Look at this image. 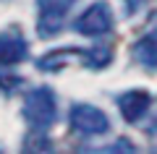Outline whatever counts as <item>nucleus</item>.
<instances>
[{
	"label": "nucleus",
	"instance_id": "nucleus-1",
	"mask_svg": "<svg viewBox=\"0 0 157 154\" xmlns=\"http://www.w3.org/2000/svg\"><path fill=\"white\" fill-rule=\"evenodd\" d=\"M55 94L50 92L47 86L34 89L32 94L26 97V105H24V118L29 120V126L34 131H45V128L52 126L55 120Z\"/></svg>",
	"mask_w": 157,
	"mask_h": 154
},
{
	"label": "nucleus",
	"instance_id": "nucleus-2",
	"mask_svg": "<svg viewBox=\"0 0 157 154\" xmlns=\"http://www.w3.org/2000/svg\"><path fill=\"white\" fill-rule=\"evenodd\" d=\"M68 120H71V128L78 133H84V136H100L110 128V120L102 110L92 105H84V102H78L68 110Z\"/></svg>",
	"mask_w": 157,
	"mask_h": 154
},
{
	"label": "nucleus",
	"instance_id": "nucleus-3",
	"mask_svg": "<svg viewBox=\"0 0 157 154\" xmlns=\"http://www.w3.org/2000/svg\"><path fill=\"white\" fill-rule=\"evenodd\" d=\"M73 32L78 34H86V37H100V34H107L113 29V13H110V6L107 3H94L89 6L76 21L71 24Z\"/></svg>",
	"mask_w": 157,
	"mask_h": 154
},
{
	"label": "nucleus",
	"instance_id": "nucleus-4",
	"mask_svg": "<svg viewBox=\"0 0 157 154\" xmlns=\"http://www.w3.org/2000/svg\"><path fill=\"white\" fill-rule=\"evenodd\" d=\"M76 0H37L39 6V34L42 37H52L63 29V21H66V13L71 11V6Z\"/></svg>",
	"mask_w": 157,
	"mask_h": 154
},
{
	"label": "nucleus",
	"instance_id": "nucleus-5",
	"mask_svg": "<svg viewBox=\"0 0 157 154\" xmlns=\"http://www.w3.org/2000/svg\"><path fill=\"white\" fill-rule=\"evenodd\" d=\"M26 52H29L26 39L18 32L0 34V63L3 66H16V63H21L26 58Z\"/></svg>",
	"mask_w": 157,
	"mask_h": 154
},
{
	"label": "nucleus",
	"instance_id": "nucleus-6",
	"mask_svg": "<svg viewBox=\"0 0 157 154\" xmlns=\"http://www.w3.org/2000/svg\"><path fill=\"white\" fill-rule=\"evenodd\" d=\"M149 102H152V97L147 92H126V94L118 97V110L123 112L126 120L134 123L149 110Z\"/></svg>",
	"mask_w": 157,
	"mask_h": 154
},
{
	"label": "nucleus",
	"instance_id": "nucleus-7",
	"mask_svg": "<svg viewBox=\"0 0 157 154\" xmlns=\"http://www.w3.org/2000/svg\"><path fill=\"white\" fill-rule=\"evenodd\" d=\"M131 55L147 68H157V37H141L131 47Z\"/></svg>",
	"mask_w": 157,
	"mask_h": 154
},
{
	"label": "nucleus",
	"instance_id": "nucleus-8",
	"mask_svg": "<svg viewBox=\"0 0 157 154\" xmlns=\"http://www.w3.org/2000/svg\"><path fill=\"white\" fill-rule=\"evenodd\" d=\"M84 58H86L84 63H86L89 68H105L107 63L113 60V52H110L107 47H94V50H86Z\"/></svg>",
	"mask_w": 157,
	"mask_h": 154
},
{
	"label": "nucleus",
	"instance_id": "nucleus-9",
	"mask_svg": "<svg viewBox=\"0 0 157 154\" xmlns=\"http://www.w3.org/2000/svg\"><path fill=\"white\" fill-rule=\"evenodd\" d=\"M16 86H21V78L18 76H6V73H0V89L6 94H13Z\"/></svg>",
	"mask_w": 157,
	"mask_h": 154
},
{
	"label": "nucleus",
	"instance_id": "nucleus-10",
	"mask_svg": "<svg viewBox=\"0 0 157 154\" xmlns=\"http://www.w3.org/2000/svg\"><path fill=\"white\" fill-rule=\"evenodd\" d=\"M152 131H157V118H155V126H152Z\"/></svg>",
	"mask_w": 157,
	"mask_h": 154
}]
</instances>
